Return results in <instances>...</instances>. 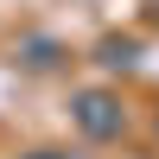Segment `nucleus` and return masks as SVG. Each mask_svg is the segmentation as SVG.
<instances>
[{
    "label": "nucleus",
    "instance_id": "nucleus-1",
    "mask_svg": "<svg viewBox=\"0 0 159 159\" xmlns=\"http://www.w3.org/2000/svg\"><path fill=\"white\" fill-rule=\"evenodd\" d=\"M76 121H83V134H96V140L121 134V108H115L108 96H83V102H76Z\"/></svg>",
    "mask_w": 159,
    "mask_h": 159
},
{
    "label": "nucleus",
    "instance_id": "nucleus-2",
    "mask_svg": "<svg viewBox=\"0 0 159 159\" xmlns=\"http://www.w3.org/2000/svg\"><path fill=\"white\" fill-rule=\"evenodd\" d=\"M140 57V45L134 38H121V45H102V64H108V70H121V64H134Z\"/></svg>",
    "mask_w": 159,
    "mask_h": 159
}]
</instances>
